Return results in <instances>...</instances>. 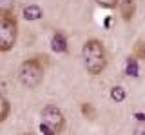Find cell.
Returning <instances> with one entry per match:
<instances>
[{
    "label": "cell",
    "instance_id": "cell-8",
    "mask_svg": "<svg viewBox=\"0 0 145 135\" xmlns=\"http://www.w3.org/2000/svg\"><path fill=\"white\" fill-rule=\"evenodd\" d=\"M9 113H11V104H9L7 97L4 93H0V124L7 120Z\"/></svg>",
    "mask_w": 145,
    "mask_h": 135
},
{
    "label": "cell",
    "instance_id": "cell-13",
    "mask_svg": "<svg viewBox=\"0 0 145 135\" xmlns=\"http://www.w3.org/2000/svg\"><path fill=\"white\" fill-rule=\"evenodd\" d=\"M143 40H138L136 42V48H134V58L136 60H142V58H145V49H143Z\"/></svg>",
    "mask_w": 145,
    "mask_h": 135
},
{
    "label": "cell",
    "instance_id": "cell-3",
    "mask_svg": "<svg viewBox=\"0 0 145 135\" xmlns=\"http://www.w3.org/2000/svg\"><path fill=\"white\" fill-rule=\"evenodd\" d=\"M18 37V24L15 15L0 17V53H7L15 48Z\"/></svg>",
    "mask_w": 145,
    "mask_h": 135
},
{
    "label": "cell",
    "instance_id": "cell-12",
    "mask_svg": "<svg viewBox=\"0 0 145 135\" xmlns=\"http://www.w3.org/2000/svg\"><path fill=\"white\" fill-rule=\"evenodd\" d=\"M80 110H82V113H84V117H87V119H91V120L96 117V110H94L93 104H89V102H84Z\"/></svg>",
    "mask_w": 145,
    "mask_h": 135
},
{
    "label": "cell",
    "instance_id": "cell-17",
    "mask_svg": "<svg viewBox=\"0 0 145 135\" xmlns=\"http://www.w3.org/2000/svg\"><path fill=\"white\" fill-rule=\"evenodd\" d=\"M24 135H33V133H24Z\"/></svg>",
    "mask_w": 145,
    "mask_h": 135
},
{
    "label": "cell",
    "instance_id": "cell-6",
    "mask_svg": "<svg viewBox=\"0 0 145 135\" xmlns=\"http://www.w3.org/2000/svg\"><path fill=\"white\" fill-rule=\"evenodd\" d=\"M51 48H53V51H54V53H67L69 46H67V38H65V35L60 33V31L53 33V37H51Z\"/></svg>",
    "mask_w": 145,
    "mask_h": 135
},
{
    "label": "cell",
    "instance_id": "cell-10",
    "mask_svg": "<svg viewBox=\"0 0 145 135\" xmlns=\"http://www.w3.org/2000/svg\"><path fill=\"white\" fill-rule=\"evenodd\" d=\"M138 60H136L134 57H129L125 60V73L129 75V77H138Z\"/></svg>",
    "mask_w": 145,
    "mask_h": 135
},
{
    "label": "cell",
    "instance_id": "cell-4",
    "mask_svg": "<svg viewBox=\"0 0 145 135\" xmlns=\"http://www.w3.org/2000/svg\"><path fill=\"white\" fill-rule=\"evenodd\" d=\"M40 117H42V122L45 126H49V128H51L56 135L62 133L63 128H65V117H63L60 108L54 106V104L44 106V110L40 111Z\"/></svg>",
    "mask_w": 145,
    "mask_h": 135
},
{
    "label": "cell",
    "instance_id": "cell-15",
    "mask_svg": "<svg viewBox=\"0 0 145 135\" xmlns=\"http://www.w3.org/2000/svg\"><path fill=\"white\" fill-rule=\"evenodd\" d=\"M133 135H145V124H143V122H140V124L134 128Z\"/></svg>",
    "mask_w": 145,
    "mask_h": 135
},
{
    "label": "cell",
    "instance_id": "cell-9",
    "mask_svg": "<svg viewBox=\"0 0 145 135\" xmlns=\"http://www.w3.org/2000/svg\"><path fill=\"white\" fill-rule=\"evenodd\" d=\"M16 0H0V17H11L15 15Z\"/></svg>",
    "mask_w": 145,
    "mask_h": 135
},
{
    "label": "cell",
    "instance_id": "cell-14",
    "mask_svg": "<svg viewBox=\"0 0 145 135\" xmlns=\"http://www.w3.org/2000/svg\"><path fill=\"white\" fill-rule=\"evenodd\" d=\"M96 4L102 6V7H105V9H112V7L118 6V0H96Z\"/></svg>",
    "mask_w": 145,
    "mask_h": 135
},
{
    "label": "cell",
    "instance_id": "cell-11",
    "mask_svg": "<svg viewBox=\"0 0 145 135\" xmlns=\"http://www.w3.org/2000/svg\"><path fill=\"white\" fill-rule=\"evenodd\" d=\"M125 95H127V93H125V89L121 88V86L111 88V99H112L114 102H121V101L125 99Z\"/></svg>",
    "mask_w": 145,
    "mask_h": 135
},
{
    "label": "cell",
    "instance_id": "cell-7",
    "mask_svg": "<svg viewBox=\"0 0 145 135\" xmlns=\"http://www.w3.org/2000/svg\"><path fill=\"white\" fill-rule=\"evenodd\" d=\"M44 15L42 7L40 6H35V4H31V6H25L24 7V19L25 20H40Z\"/></svg>",
    "mask_w": 145,
    "mask_h": 135
},
{
    "label": "cell",
    "instance_id": "cell-1",
    "mask_svg": "<svg viewBox=\"0 0 145 135\" xmlns=\"http://www.w3.org/2000/svg\"><path fill=\"white\" fill-rule=\"evenodd\" d=\"M82 58H84V66L91 75H100L105 71L107 68V51L103 44L98 38H89L82 48Z\"/></svg>",
    "mask_w": 145,
    "mask_h": 135
},
{
    "label": "cell",
    "instance_id": "cell-16",
    "mask_svg": "<svg viewBox=\"0 0 145 135\" xmlns=\"http://www.w3.org/2000/svg\"><path fill=\"white\" fill-rule=\"evenodd\" d=\"M40 130H42V133H44V135H56V133H54L51 128H49V126H45L44 122L40 124Z\"/></svg>",
    "mask_w": 145,
    "mask_h": 135
},
{
    "label": "cell",
    "instance_id": "cell-5",
    "mask_svg": "<svg viewBox=\"0 0 145 135\" xmlns=\"http://www.w3.org/2000/svg\"><path fill=\"white\" fill-rule=\"evenodd\" d=\"M118 6H120V15L125 22L134 19V13H136V2L134 0H118Z\"/></svg>",
    "mask_w": 145,
    "mask_h": 135
},
{
    "label": "cell",
    "instance_id": "cell-2",
    "mask_svg": "<svg viewBox=\"0 0 145 135\" xmlns=\"http://www.w3.org/2000/svg\"><path fill=\"white\" fill-rule=\"evenodd\" d=\"M44 73H45V68H44L42 57L27 58L18 68V79L29 89H35L36 86H40V82L44 80Z\"/></svg>",
    "mask_w": 145,
    "mask_h": 135
}]
</instances>
